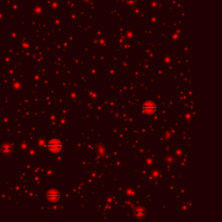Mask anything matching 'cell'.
<instances>
[{
    "label": "cell",
    "instance_id": "cell-2",
    "mask_svg": "<svg viewBox=\"0 0 222 222\" xmlns=\"http://www.w3.org/2000/svg\"><path fill=\"white\" fill-rule=\"evenodd\" d=\"M48 148L52 152H58L63 148V145L58 141V140H52L48 144Z\"/></svg>",
    "mask_w": 222,
    "mask_h": 222
},
{
    "label": "cell",
    "instance_id": "cell-3",
    "mask_svg": "<svg viewBox=\"0 0 222 222\" xmlns=\"http://www.w3.org/2000/svg\"><path fill=\"white\" fill-rule=\"evenodd\" d=\"M59 197H60V195H59L57 192H56V191H51V192H50V193L48 194V198H49L51 200H52V201L57 200L59 199Z\"/></svg>",
    "mask_w": 222,
    "mask_h": 222
},
{
    "label": "cell",
    "instance_id": "cell-1",
    "mask_svg": "<svg viewBox=\"0 0 222 222\" xmlns=\"http://www.w3.org/2000/svg\"><path fill=\"white\" fill-rule=\"evenodd\" d=\"M142 110L146 114L151 115L155 112L156 110V105L153 102H146L142 106Z\"/></svg>",
    "mask_w": 222,
    "mask_h": 222
}]
</instances>
